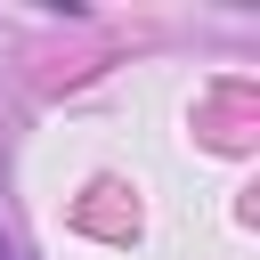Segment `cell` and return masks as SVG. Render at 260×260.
Instances as JSON below:
<instances>
[{
  "label": "cell",
  "instance_id": "1",
  "mask_svg": "<svg viewBox=\"0 0 260 260\" xmlns=\"http://www.w3.org/2000/svg\"><path fill=\"white\" fill-rule=\"evenodd\" d=\"M0 260H16V236H8V219H0Z\"/></svg>",
  "mask_w": 260,
  "mask_h": 260
}]
</instances>
